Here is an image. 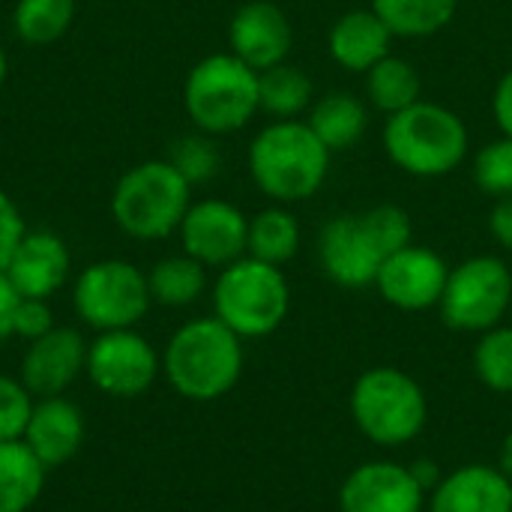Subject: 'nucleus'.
Instances as JSON below:
<instances>
[{"label":"nucleus","instance_id":"1","mask_svg":"<svg viewBox=\"0 0 512 512\" xmlns=\"http://www.w3.org/2000/svg\"><path fill=\"white\" fill-rule=\"evenodd\" d=\"M414 243V222L399 204L333 216L318 234V258L330 282L348 291L375 285L381 264Z\"/></svg>","mask_w":512,"mask_h":512},{"label":"nucleus","instance_id":"2","mask_svg":"<svg viewBox=\"0 0 512 512\" xmlns=\"http://www.w3.org/2000/svg\"><path fill=\"white\" fill-rule=\"evenodd\" d=\"M243 339L216 315L192 318L165 345L162 372L189 402H216L228 396L243 375Z\"/></svg>","mask_w":512,"mask_h":512},{"label":"nucleus","instance_id":"3","mask_svg":"<svg viewBox=\"0 0 512 512\" xmlns=\"http://www.w3.org/2000/svg\"><path fill=\"white\" fill-rule=\"evenodd\" d=\"M330 150L306 120H273L249 144L252 183L276 204L309 201L330 174Z\"/></svg>","mask_w":512,"mask_h":512},{"label":"nucleus","instance_id":"4","mask_svg":"<svg viewBox=\"0 0 512 512\" xmlns=\"http://www.w3.org/2000/svg\"><path fill=\"white\" fill-rule=\"evenodd\" d=\"M465 120L438 102H414L411 108L390 114L384 123V150L396 168L411 177H447L468 156Z\"/></svg>","mask_w":512,"mask_h":512},{"label":"nucleus","instance_id":"5","mask_svg":"<svg viewBox=\"0 0 512 512\" xmlns=\"http://www.w3.org/2000/svg\"><path fill=\"white\" fill-rule=\"evenodd\" d=\"M348 408L360 435L384 450L408 447L429 423V399L423 384L396 366L366 369L351 387Z\"/></svg>","mask_w":512,"mask_h":512},{"label":"nucleus","instance_id":"6","mask_svg":"<svg viewBox=\"0 0 512 512\" xmlns=\"http://www.w3.org/2000/svg\"><path fill=\"white\" fill-rule=\"evenodd\" d=\"M189 207L192 183L168 159L132 165L111 192V219L135 240H165L180 228Z\"/></svg>","mask_w":512,"mask_h":512},{"label":"nucleus","instance_id":"7","mask_svg":"<svg viewBox=\"0 0 512 512\" xmlns=\"http://www.w3.org/2000/svg\"><path fill=\"white\" fill-rule=\"evenodd\" d=\"M291 309V288L282 267L243 255L219 270L213 282V315L240 339L276 333Z\"/></svg>","mask_w":512,"mask_h":512},{"label":"nucleus","instance_id":"8","mask_svg":"<svg viewBox=\"0 0 512 512\" xmlns=\"http://www.w3.org/2000/svg\"><path fill=\"white\" fill-rule=\"evenodd\" d=\"M183 108L198 132L231 135L258 111V72L231 51L198 60L183 84Z\"/></svg>","mask_w":512,"mask_h":512},{"label":"nucleus","instance_id":"9","mask_svg":"<svg viewBox=\"0 0 512 512\" xmlns=\"http://www.w3.org/2000/svg\"><path fill=\"white\" fill-rule=\"evenodd\" d=\"M150 303L147 273L123 258H105L84 267L72 285L75 315L96 333L135 327Z\"/></svg>","mask_w":512,"mask_h":512},{"label":"nucleus","instance_id":"10","mask_svg":"<svg viewBox=\"0 0 512 512\" xmlns=\"http://www.w3.org/2000/svg\"><path fill=\"white\" fill-rule=\"evenodd\" d=\"M512 306V270L498 255H474L450 270L441 318L456 333H486L504 324Z\"/></svg>","mask_w":512,"mask_h":512},{"label":"nucleus","instance_id":"11","mask_svg":"<svg viewBox=\"0 0 512 512\" xmlns=\"http://www.w3.org/2000/svg\"><path fill=\"white\" fill-rule=\"evenodd\" d=\"M159 372H162V357L141 333H135V327L105 330L96 333L93 342H87L84 375L105 396L135 399L153 387Z\"/></svg>","mask_w":512,"mask_h":512},{"label":"nucleus","instance_id":"12","mask_svg":"<svg viewBox=\"0 0 512 512\" xmlns=\"http://www.w3.org/2000/svg\"><path fill=\"white\" fill-rule=\"evenodd\" d=\"M180 243L183 252L192 255L195 261H201L204 267H228L234 261H240L246 255V243H249V219L246 213L222 198H204L195 201L180 228Z\"/></svg>","mask_w":512,"mask_h":512},{"label":"nucleus","instance_id":"13","mask_svg":"<svg viewBox=\"0 0 512 512\" xmlns=\"http://www.w3.org/2000/svg\"><path fill=\"white\" fill-rule=\"evenodd\" d=\"M447 276L450 267L435 249L408 243L381 264L375 288L399 312H426L441 303Z\"/></svg>","mask_w":512,"mask_h":512},{"label":"nucleus","instance_id":"14","mask_svg":"<svg viewBox=\"0 0 512 512\" xmlns=\"http://www.w3.org/2000/svg\"><path fill=\"white\" fill-rule=\"evenodd\" d=\"M426 501L411 468L390 459L357 465L339 489V512H423Z\"/></svg>","mask_w":512,"mask_h":512},{"label":"nucleus","instance_id":"15","mask_svg":"<svg viewBox=\"0 0 512 512\" xmlns=\"http://www.w3.org/2000/svg\"><path fill=\"white\" fill-rule=\"evenodd\" d=\"M291 45H294V27L273 0H249L231 15L228 48L255 72L285 63Z\"/></svg>","mask_w":512,"mask_h":512},{"label":"nucleus","instance_id":"16","mask_svg":"<svg viewBox=\"0 0 512 512\" xmlns=\"http://www.w3.org/2000/svg\"><path fill=\"white\" fill-rule=\"evenodd\" d=\"M87 366V342L72 327H51L21 357V384L36 396H63Z\"/></svg>","mask_w":512,"mask_h":512},{"label":"nucleus","instance_id":"17","mask_svg":"<svg viewBox=\"0 0 512 512\" xmlns=\"http://www.w3.org/2000/svg\"><path fill=\"white\" fill-rule=\"evenodd\" d=\"M69 267V246L54 231H24L3 273L21 297L48 300L66 285Z\"/></svg>","mask_w":512,"mask_h":512},{"label":"nucleus","instance_id":"18","mask_svg":"<svg viewBox=\"0 0 512 512\" xmlns=\"http://www.w3.org/2000/svg\"><path fill=\"white\" fill-rule=\"evenodd\" d=\"M84 438H87L84 414L66 396L36 399L33 411H30V420H27V429L21 435V441L33 450V456L48 471L66 465L69 459H75Z\"/></svg>","mask_w":512,"mask_h":512},{"label":"nucleus","instance_id":"19","mask_svg":"<svg viewBox=\"0 0 512 512\" xmlns=\"http://www.w3.org/2000/svg\"><path fill=\"white\" fill-rule=\"evenodd\" d=\"M429 512H512V480L498 465H462L429 492Z\"/></svg>","mask_w":512,"mask_h":512},{"label":"nucleus","instance_id":"20","mask_svg":"<svg viewBox=\"0 0 512 512\" xmlns=\"http://www.w3.org/2000/svg\"><path fill=\"white\" fill-rule=\"evenodd\" d=\"M393 39L396 36L390 33V27L381 21L375 9H351L336 18L327 45H330V57L342 69L369 72L375 63H381L390 54Z\"/></svg>","mask_w":512,"mask_h":512},{"label":"nucleus","instance_id":"21","mask_svg":"<svg viewBox=\"0 0 512 512\" xmlns=\"http://www.w3.org/2000/svg\"><path fill=\"white\" fill-rule=\"evenodd\" d=\"M306 123L312 126V132L324 141L330 153H339V150H351L354 144H360L369 126V108L360 96L333 90L321 96L318 102H312Z\"/></svg>","mask_w":512,"mask_h":512},{"label":"nucleus","instance_id":"22","mask_svg":"<svg viewBox=\"0 0 512 512\" xmlns=\"http://www.w3.org/2000/svg\"><path fill=\"white\" fill-rule=\"evenodd\" d=\"M48 468L18 441H0V512H30L45 489Z\"/></svg>","mask_w":512,"mask_h":512},{"label":"nucleus","instance_id":"23","mask_svg":"<svg viewBox=\"0 0 512 512\" xmlns=\"http://www.w3.org/2000/svg\"><path fill=\"white\" fill-rule=\"evenodd\" d=\"M147 285L153 303L168 309H183L192 306L207 291V267L186 252L168 255L153 264V270L147 273Z\"/></svg>","mask_w":512,"mask_h":512},{"label":"nucleus","instance_id":"24","mask_svg":"<svg viewBox=\"0 0 512 512\" xmlns=\"http://www.w3.org/2000/svg\"><path fill=\"white\" fill-rule=\"evenodd\" d=\"M420 90H423L420 72L405 57L387 54L381 63H375L366 72V96L387 117L411 108L414 102H420Z\"/></svg>","mask_w":512,"mask_h":512},{"label":"nucleus","instance_id":"25","mask_svg":"<svg viewBox=\"0 0 512 512\" xmlns=\"http://www.w3.org/2000/svg\"><path fill=\"white\" fill-rule=\"evenodd\" d=\"M312 78L291 63H279L273 69L258 72V102L261 111L276 120H297L306 108H312Z\"/></svg>","mask_w":512,"mask_h":512},{"label":"nucleus","instance_id":"26","mask_svg":"<svg viewBox=\"0 0 512 512\" xmlns=\"http://www.w3.org/2000/svg\"><path fill=\"white\" fill-rule=\"evenodd\" d=\"M300 249V222L288 207H267L249 219L246 255L267 264H288Z\"/></svg>","mask_w":512,"mask_h":512},{"label":"nucleus","instance_id":"27","mask_svg":"<svg viewBox=\"0 0 512 512\" xmlns=\"http://www.w3.org/2000/svg\"><path fill=\"white\" fill-rule=\"evenodd\" d=\"M372 9L381 15L393 36L423 39L435 36L453 21L459 0H372Z\"/></svg>","mask_w":512,"mask_h":512},{"label":"nucleus","instance_id":"28","mask_svg":"<svg viewBox=\"0 0 512 512\" xmlns=\"http://www.w3.org/2000/svg\"><path fill=\"white\" fill-rule=\"evenodd\" d=\"M75 18V0H15L12 30L27 45L60 39Z\"/></svg>","mask_w":512,"mask_h":512},{"label":"nucleus","instance_id":"29","mask_svg":"<svg viewBox=\"0 0 512 512\" xmlns=\"http://www.w3.org/2000/svg\"><path fill=\"white\" fill-rule=\"evenodd\" d=\"M474 375L492 393L512 396V327L498 324L474 345Z\"/></svg>","mask_w":512,"mask_h":512},{"label":"nucleus","instance_id":"30","mask_svg":"<svg viewBox=\"0 0 512 512\" xmlns=\"http://www.w3.org/2000/svg\"><path fill=\"white\" fill-rule=\"evenodd\" d=\"M168 162L192 183H207L219 174L222 168V153L213 141V135L207 132H195V135H183L174 141L171 153H168Z\"/></svg>","mask_w":512,"mask_h":512},{"label":"nucleus","instance_id":"31","mask_svg":"<svg viewBox=\"0 0 512 512\" xmlns=\"http://www.w3.org/2000/svg\"><path fill=\"white\" fill-rule=\"evenodd\" d=\"M474 183L495 201L512 198V138L501 135L474 156Z\"/></svg>","mask_w":512,"mask_h":512},{"label":"nucleus","instance_id":"32","mask_svg":"<svg viewBox=\"0 0 512 512\" xmlns=\"http://www.w3.org/2000/svg\"><path fill=\"white\" fill-rule=\"evenodd\" d=\"M36 396L21 384V378L0 372V441H18L27 429Z\"/></svg>","mask_w":512,"mask_h":512},{"label":"nucleus","instance_id":"33","mask_svg":"<svg viewBox=\"0 0 512 512\" xmlns=\"http://www.w3.org/2000/svg\"><path fill=\"white\" fill-rule=\"evenodd\" d=\"M54 327V315L48 300H33V297H21L18 312H15V336L33 342L39 336H45Z\"/></svg>","mask_w":512,"mask_h":512},{"label":"nucleus","instance_id":"34","mask_svg":"<svg viewBox=\"0 0 512 512\" xmlns=\"http://www.w3.org/2000/svg\"><path fill=\"white\" fill-rule=\"evenodd\" d=\"M24 231L27 228H24V219H21L18 204L0 189V273L6 270V264H9L18 240L24 237Z\"/></svg>","mask_w":512,"mask_h":512},{"label":"nucleus","instance_id":"35","mask_svg":"<svg viewBox=\"0 0 512 512\" xmlns=\"http://www.w3.org/2000/svg\"><path fill=\"white\" fill-rule=\"evenodd\" d=\"M18 303H21V294L6 279V273H0V342H6L9 336H15V312H18Z\"/></svg>","mask_w":512,"mask_h":512},{"label":"nucleus","instance_id":"36","mask_svg":"<svg viewBox=\"0 0 512 512\" xmlns=\"http://www.w3.org/2000/svg\"><path fill=\"white\" fill-rule=\"evenodd\" d=\"M492 111H495V120L501 126V132L512 138V69H507L495 87V96H492Z\"/></svg>","mask_w":512,"mask_h":512},{"label":"nucleus","instance_id":"37","mask_svg":"<svg viewBox=\"0 0 512 512\" xmlns=\"http://www.w3.org/2000/svg\"><path fill=\"white\" fill-rule=\"evenodd\" d=\"M489 231L498 240V246H504L507 252H512V198L495 201L492 216H489Z\"/></svg>","mask_w":512,"mask_h":512},{"label":"nucleus","instance_id":"38","mask_svg":"<svg viewBox=\"0 0 512 512\" xmlns=\"http://www.w3.org/2000/svg\"><path fill=\"white\" fill-rule=\"evenodd\" d=\"M411 474H414V480L423 486V492L429 495L441 480H444V471H441V465L435 462V459H429V456H420V459H414L411 465Z\"/></svg>","mask_w":512,"mask_h":512},{"label":"nucleus","instance_id":"39","mask_svg":"<svg viewBox=\"0 0 512 512\" xmlns=\"http://www.w3.org/2000/svg\"><path fill=\"white\" fill-rule=\"evenodd\" d=\"M498 468L512 480V432H507L504 444H501V453H498Z\"/></svg>","mask_w":512,"mask_h":512},{"label":"nucleus","instance_id":"40","mask_svg":"<svg viewBox=\"0 0 512 512\" xmlns=\"http://www.w3.org/2000/svg\"><path fill=\"white\" fill-rule=\"evenodd\" d=\"M6 72H9V60H6V54H3V48H0V87H3V81H6Z\"/></svg>","mask_w":512,"mask_h":512}]
</instances>
